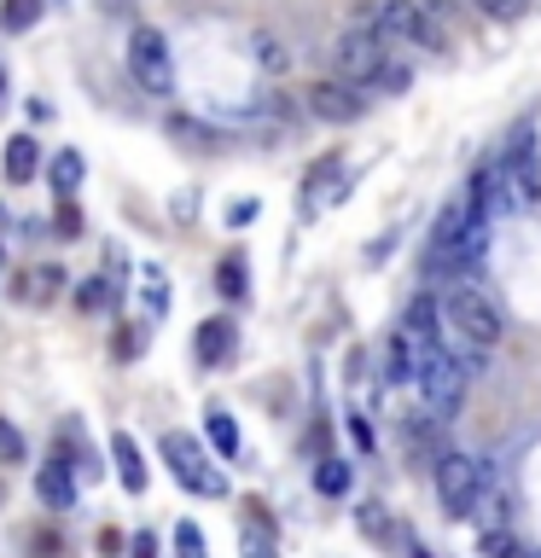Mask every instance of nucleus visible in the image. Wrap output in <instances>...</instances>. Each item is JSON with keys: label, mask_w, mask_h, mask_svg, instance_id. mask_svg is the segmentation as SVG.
<instances>
[{"label": "nucleus", "mask_w": 541, "mask_h": 558, "mask_svg": "<svg viewBox=\"0 0 541 558\" xmlns=\"http://www.w3.org/2000/svg\"><path fill=\"white\" fill-rule=\"evenodd\" d=\"M466 378H471V366L454 361L436 338H413V384H419V396H425L431 413H454V408H460V401H466Z\"/></svg>", "instance_id": "nucleus-1"}, {"label": "nucleus", "mask_w": 541, "mask_h": 558, "mask_svg": "<svg viewBox=\"0 0 541 558\" xmlns=\"http://www.w3.org/2000/svg\"><path fill=\"white\" fill-rule=\"evenodd\" d=\"M431 483H436V500H443L448 518H471L489 488V465L471 460V453H443V460L431 465Z\"/></svg>", "instance_id": "nucleus-2"}, {"label": "nucleus", "mask_w": 541, "mask_h": 558, "mask_svg": "<svg viewBox=\"0 0 541 558\" xmlns=\"http://www.w3.org/2000/svg\"><path fill=\"white\" fill-rule=\"evenodd\" d=\"M164 465L175 471V483H181V488H192V495H204V500H221L227 495V477L209 465V453L199 448V436L169 430L164 436Z\"/></svg>", "instance_id": "nucleus-3"}, {"label": "nucleus", "mask_w": 541, "mask_h": 558, "mask_svg": "<svg viewBox=\"0 0 541 558\" xmlns=\"http://www.w3.org/2000/svg\"><path fill=\"white\" fill-rule=\"evenodd\" d=\"M443 314H448V326L466 338V349H478V355H483V349H495V343H501V331H506L501 308L489 303L483 291H471V286L454 291L448 303H443Z\"/></svg>", "instance_id": "nucleus-4"}, {"label": "nucleus", "mask_w": 541, "mask_h": 558, "mask_svg": "<svg viewBox=\"0 0 541 558\" xmlns=\"http://www.w3.org/2000/svg\"><path fill=\"white\" fill-rule=\"evenodd\" d=\"M373 35L390 52H401V47H443V35H436V24L425 17L419 0H384V7L373 12Z\"/></svg>", "instance_id": "nucleus-5"}, {"label": "nucleus", "mask_w": 541, "mask_h": 558, "mask_svg": "<svg viewBox=\"0 0 541 558\" xmlns=\"http://www.w3.org/2000/svg\"><path fill=\"white\" fill-rule=\"evenodd\" d=\"M129 76L140 82V94H152V99H169L175 94V59H169V41L157 29L140 24L129 35Z\"/></svg>", "instance_id": "nucleus-6"}, {"label": "nucleus", "mask_w": 541, "mask_h": 558, "mask_svg": "<svg viewBox=\"0 0 541 558\" xmlns=\"http://www.w3.org/2000/svg\"><path fill=\"white\" fill-rule=\"evenodd\" d=\"M501 163V186H506V204H536L541 198V151H536V129H518Z\"/></svg>", "instance_id": "nucleus-7"}, {"label": "nucleus", "mask_w": 541, "mask_h": 558, "mask_svg": "<svg viewBox=\"0 0 541 558\" xmlns=\"http://www.w3.org/2000/svg\"><path fill=\"white\" fill-rule=\"evenodd\" d=\"M384 59H390V47H384L373 29H349V35H338V47H332V70H338V82H349V87H361Z\"/></svg>", "instance_id": "nucleus-8"}, {"label": "nucleus", "mask_w": 541, "mask_h": 558, "mask_svg": "<svg viewBox=\"0 0 541 558\" xmlns=\"http://www.w3.org/2000/svg\"><path fill=\"white\" fill-rule=\"evenodd\" d=\"M309 111L321 122H356L366 111V94L349 82H321V87H309Z\"/></svg>", "instance_id": "nucleus-9"}, {"label": "nucleus", "mask_w": 541, "mask_h": 558, "mask_svg": "<svg viewBox=\"0 0 541 558\" xmlns=\"http://www.w3.org/2000/svg\"><path fill=\"white\" fill-rule=\"evenodd\" d=\"M466 209H471V216H483V221H495L501 209H513V204H506V186H501V163L471 169V181H466Z\"/></svg>", "instance_id": "nucleus-10"}, {"label": "nucleus", "mask_w": 541, "mask_h": 558, "mask_svg": "<svg viewBox=\"0 0 541 558\" xmlns=\"http://www.w3.org/2000/svg\"><path fill=\"white\" fill-rule=\"evenodd\" d=\"M35 495H41L47 512H70V506H76V471H70L59 453H52V465L35 471Z\"/></svg>", "instance_id": "nucleus-11"}, {"label": "nucleus", "mask_w": 541, "mask_h": 558, "mask_svg": "<svg viewBox=\"0 0 541 558\" xmlns=\"http://www.w3.org/2000/svg\"><path fill=\"white\" fill-rule=\"evenodd\" d=\"M338 192H344V163L338 157H321V163L309 169V181H303V216H321Z\"/></svg>", "instance_id": "nucleus-12"}, {"label": "nucleus", "mask_w": 541, "mask_h": 558, "mask_svg": "<svg viewBox=\"0 0 541 558\" xmlns=\"http://www.w3.org/2000/svg\"><path fill=\"white\" fill-rule=\"evenodd\" d=\"M233 343H239V326L216 314V320L199 326V338H192V355H199V366H221L227 355H233Z\"/></svg>", "instance_id": "nucleus-13"}, {"label": "nucleus", "mask_w": 541, "mask_h": 558, "mask_svg": "<svg viewBox=\"0 0 541 558\" xmlns=\"http://www.w3.org/2000/svg\"><path fill=\"white\" fill-rule=\"evenodd\" d=\"M0 169H7L12 186L35 181V169H41V146H35V134H12L7 151H0Z\"/></svg>", "instance_id": "nucleus-14"}, {"label": "nucleus", "mask_w": 541, "mask_h": 558, "mask_svg": "<svg viewBox=\"0 0 541 558\" xmlns=\"http://www.w3.org/2000/svg\"><path fill=\"white\" fill-rule=\"evenodd\" d=\"M111 460H117L122 488H129V495H146V460H140V448H134L129 430H111Z\"/></svg>", "instance_id": "nucleus-15"}, {"label": "nucleus", "mask_w": 541, "mask_h": 558, "mask_svg": "<svg viewBox=\"0 0 541 558\" xmlns=\"http://www.w3.org/2000/svg\"><path fill=\"white\" fill-rule=\"evenodd\" d=\"M436 320H443V303L425 291L408 303V314H401V331H408V338H436Z\"/></svg>", "instance_id": "nucleus-16"}, {"label": "nucleus", "mask_w": 541, "mask_h": 558, "mask_svg": "<svg viewBox=\"0 0 541 558\" xmlns=\"http://www.w3.org/2000/svg\"><path fill=\"white\" fill-rule=\"evenodd\" d=\"M408 378H413V338L396 331V338L384 343V384H408Z\"/></svg>", "instance_id": "nucleus-17"}, {"label": "nucleus", "mask_w": 541, "mask_h": 558, "mask_svg": "<svg viewBox=\"0 0 541 558\" xmlns=\"http://www.w3.org/2000/svg\"><path fill=\"white\" fill-rule=\"evenodd\" d=\"M41 12H47V0H0V29L24 35V29L41 24Z\"/></svg>", "instance_id": "nucleus-18"}, {"label": "nucleus", "mask_w": 541, "mask_h": 558, "mask_svg": "<svg viewBox=\"0 0 541 558\" xmlns=\"http://www.w3.org/2000/svg\"><path fill=\"white\" fill-rule=\"evenodd\" d=\"M204 430H209V442H216V453L221 460H239V425H233V413H221V408H209V418H204Z\"/></svg>", "instance_id": "nucleus-19"}, {"label": "nucleus", "mask_w": 541, "mask_h": 558, "mask_svg": "<svg viewBox=\"0 0 541 558\" xmlns=\"http://www.w3.org/2000/svg\"><path fill=\"white\" fill-rule=\"evenodd\" d=\"M52 192H59V198H76V186H82V151H59V157H52Z\"/></svg>", "instance_id": "nucleus-20"}, {"label": "nucleus", "mask_w": 541, "mask_h": 558, "mask_svg": "<svg viewBox=\"0 0 541 558\" xmlns=\"http://www.w3.org/2000/svg\"><path fill=\"white\" fill-rule=\"evenodd\" d=\"M349 483H356V471H349V460H321V465H314V488H321L326 500L349 495Z\"/></svg>", "instance_id": "nucleus-21"}, {"label": "nucleus", "mask_w": 541, "mask_h": 558, "mask_svg": "<svg viewBox=\"0 0 541 558\" xmlns=\"http://www.w3.org/2000/svg\"><path fill=\"white\" fill-rule=\"evenodd\" d=\"M239 558H279L274 553V535H268V523H262V518H251L239 530Z\"/></svg>", "instance_id": "nucleus-22"}, {"label": "nucleus", "mask_w": 541, "mask_h": 558, "mask_svg": "<svg viewBox=\"0 0 541 558\" xmlns=\"http://www.w3.org/2000/svg\"><path fill=\"white\" fill-rule=\"evenodd\" d=\"M216 291H221V296H244V291H251V268H244V256H221Z\"/></svg>", "instance_id": "nucleus-23"}, {"label": "nucleus", "mask_w": 541, "mask_h": 558, "mask_svg": "<svg viewBox=\"0 0 541 558\" xmlns=\"http://www.w3.org/2000/svg\"><path fill=\"white\" fill-rule=\"evenodd\" d=\"M24 279H29V286H17V296H24V303H47V296L64 286V274H59V268H29Z\"/></svg>", "instance_id": "nucleus-24"}, {"label": "nucleus", "mask_w": 541, "mask_h": 558, "mask_svg": "<svg viewBox=\"0 0 541 558\" xmlns=\"http://www.w3.org/2000/svg\"><path fill=\"white\" fill-rule=\"evenodd\" d=\"M256 64H262V70H291V52H286V41L262 29V35H256Z\"/></svg>", "instance_id": "nucleus-25"}, {"label": "nucleus", "mask_w": 541, "mask_h": 558, "mask_svg": "<svg viewBox=\"0 0 541 558\" xmlns=\"http://www.w3.org/2000/svg\"><path fill=\"white\" fill-rule=\"evenodd\" d=\"M478 547H483L489 558H536L530 547H524V541H513V535H506V530H489V535L478 541Z\"/></svg>", "instance_id": "nucleus-26"}, {"label": "nucleus", "mask_w": 541, "mask_h": 558, "mask_svg": "<svg viewBox=\"0 0 541 558\" xmlns=\"http://www.w3.org/2000/svg\"><path fill=\"white\" fill-rule=\"evenodd\" d=\"M24 430L17 425H7V418H0V465H24Z\"/></svg>", "instance_id": "nucleus-27"}, {"label": "nucleus", "mask_w": 541, "mask_h": 558, "mask_svg": "<svg viewBox=\"0 0 541 558\" xmlns=\"http://www.w3.org/2000/svg\"><path fill=\"white\" fill-rule=\"evenodd\" d=\"M471 7H478L483 17H495V24H513V17H524L530 0H471Z\"/></svg>", "instance_id": "nucleus-28"}, {"label": "nucleus", "mask_w": 541, "mask_h": 558, "mask_svg": "<svg viewBox=\"0 0 541 558\" xmlns=\"http://www.w3.org/2000/svg\"><path fill=\"white\" fill-rule=\"evenodd\" d=\"M175 553H181V558H209L204 535H199V523H181V530H175Z\"/></svg>", "instance_id": "nucleus-29"}, {"label": "nucleus", "mask_w": 541, "mask_h": 558, "mask_svg": "<svg viewBox=\"0 0 541 558\" xmlns=\"http://www.w3.org/2000/svg\"><path fill=\"white\" fill-rule=\"evenodd\" d=\"M76 303H82L87 314H94L99 303H111V286H105V274H99V279H87V286L76 291Z\"/></svg>", "instance_id": "nucleus-30"}, {"label": "nucleus", "mask_w": 541, "mask_h": 558, "mask_svg": "<svg viewBox=\"0 0 541 558\" xmlns=\"http://www.w3.org/2000/svg\"><path fill=\"white\" fill-rule=\"evenodd\" d=\"M52 227H59V239H82V216H76V204H59V216H52Z\"/></svg>", "instance_id": "nucleus-31"}, {"label": "nucleus", "mask_w": 541, "mask_h": 558, "mask_svg": "<svg viewBox=\"0 0 541 558\" xmlns=\"http://www.w3.org/2000/svg\"><path fill=\"white\" fill-rule=\"evenodd\" d=\"M129 553H134V558H157V535H152V530L129 535Z\"/></svg>", "instance_id": "nucleus-32"}, {"label": "nucleus", "mask_w": 541, "mask_h": 558, "mask_svg": "<svg viewBox=\"0 0 541 558\" xmlns=\"http://www.w3.org/2000/svg\"><path fill=\"white\" fill-rule=\"evenodd\" d=\"M349 430H356L361 448H373V425H366V413H349Z\"/></svg>", "instance_id": "nucleus-33"}, {"label": "nucleus", "mask_w": 541, "mask_h": 558, "mask_svg": "<svg viewBox=\"0 0 541 558\" xmlns=\"http://www.w3.org/2000/svg\"><path fill=\"white\" fill-rule=\"evenodd\" d=\"M251 216H256V198H244V204H233V209H227V227H244Z\"/></svg>", "instance_id": "nucleus-34"}, {"label": "nucleus", "mask_w": 541, "mask_h": 558, "mask_svg": "<svg viewBox=\"0 0 541 558\" xmlns=\"http://www.w3.org/2000/svg\"><path fill=\"white\" fill-rule=\"evenodd\" d=\"M0 99H7V70H0Z\"/></svg>", "instance_id": "nucleus-35"}, {"label": "nucleus", "mask_w": 541, "mask_h": 558, "mask_svg": "<svg viewBox=\"0 0 541 558\" xmlns=\"http://www.w3.org/2000/svg\"><path fill=\"white\" fill-rule=\"evenodd\" d=\"M408 558H431V553H419V547H408Z\"/></svg>", "instance_id": "nucleus-36"}, {"label": "nucleus", "mask_w": 541, "mask_h": 558, "mask_svg": "<svg viewBox=\"0 0 541 558\" xmlns=\"http://www.w3.org/2000/svg\"><path fill=\"white\" fill-rule=\"evenodd\" d=\"M0 262H7V251H0Z\"/></svg>", "instance_id": "nucleus-37"}, {"label": "nucleus", "mask_w": 541, "mask_h": 558, "mask_svg": "<svg viewBox=\"0 0 541 558\" xmlns=\"http://www.w3.org/2000/svg\"><path fill=\"white\" fill-rule=\"evenodd\" d=\"M536 558H541V553H536Z\"/></svg>", "instance_id": "nucleus-38"}]
</instances>
